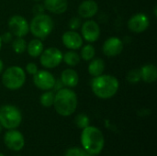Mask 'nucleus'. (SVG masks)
Instances as JSON below:
<instances>
[{"mask_svg":"<svg viewBox=\"0 0 157 156\" xmlns=\"http://www.w3.org/2000/svg\"><path fill=\"white\" fill-rule=\"evenodd\" d=\"M81 143L85 151L92 155H97L104 148L105 140L103 133L94 126H87L82 131Z\"/></svg>","mask_w":157,"mask_h":156,"instance_id":"1","label":"nucleus"},{"mask_svg":"<svg viewBox=\"0 0 157 156\" xmlns=\"http://www.w3.org/2000/svg\"><path fill=\"white\" fill-rule=\"evenodd\" d=\"M53 106L56 112L63 117L72 115L77 107L76 94L69 88H61L54 96Z\"/></svg>","mask_w":157,"mask_h":156,"instance_id":"2","label":"nucleus"},{"mask_svg":"<svg viewBox=\"0 0 157 156\" xmlns=\"http://www.w3.org/2000/svg\"><path fill=\"white\" fill-rule=\"evenodd\" d=\"M119 89V81L116 77L109 74H100L92 81V90L94 94L102 99L112 97Z\"/></svg>","mask_w":157,"mask_h":156,"instance_id":"3","label":"nucleus"},{"mask_svg":"<svg viewBox=\"0 0 157 156\" xmlns=\"http://www.w3.org/2000/svg\"><path fill=\"white\" fill-rule=\"evenodd\" d=\"M53 29V21L52 19L41 13L36 15L30 21L29 24V30L31 33L39 39H45L49 36Z\"/></svg>","mask_w":157,"mask_h":156,"instance_id":"4","label":"nucleus"},{"mask_svg":"<svg viewBox=\"0 0 157 156\" xmlns=\"http://www.w3.org/2000/svg\"><path fill=\"white\" fill-rule=\"evenodd\" d=\"M25 81V72L19 66H11L7 68L2 76L3 85L10 90H17L20 88L24 85Z\"/></svg>","mask_w":157,"mask_h":156,"instance_id":"5","label":"nucleus"},{"mask_svg":"<svg viewBox=\"0 0 157 156\" xmlns=\"http://www.w3.org/2000/svg\"><path fill=\"white\" fill-rule=\"evenodd\" d=\"M22 120V116L17 108L12 105H5L0 108V124L7 130L17 128Z\"/></svg>","mask_w":157,"mask_h":156,"instance_id":"6","label":"nucleus"},{"mask_svg":"<svg viewBox=\"0 0 157 156\" xmlns=\"http://www.w3.org/2000/svg\"><path fill=\"white\" fill-rule=\"evenodd\" d=\"M63 61L62 51L54 47H51L42 51L40 54V63L49 69L58 66Z\"/></svg>","mask_w":157,"mask_h":156,"instance_id":"7","label":"nucleus"},{"mask_svg":"<svg viewBox=\"0 0 157 156\" xmlns=\"http://www.w3.org/2000/svg\"><path fill=\"white\" fill-rule=\"evenodd\" d=\"M4 142L6 146L15 152H18L23 149L25 146V139L21 132L18 131H16L15 129L9 130L6 132L4 137Z\"/></svg>","mask_w":157,"mask_h":156,"instance_id":"8","label":"nucleus"},{"mask_svg":"<svg viewBox=\"0 0 157 156\" xmlns=\"http://www.w3.org/2000/svg\"><path fill=\"white\" fill-rule=\"evenodd\" d=\"M8 29L13 35L17 37H23L29 32V25L23 17L15 15L8 20Z\"/></svg>","mask_w":157,"mask_h":156,"instance_id":"9","label":"nucleus"},{"mask_svg":"<svg viewBox=\"0 0 157 156\" xmlns=\"http://www.w3.org/2000/svg\"><path fill=\"white\" fill-rule=\"evenodd\" d=\"M33 81L35 86L44 91L50 90L55 86V78L54 76L48 71H38L33 77Z\"/></svg>","mask_w":157,"mask_h":156,"instance_id":"10","label":"nucleus"},{"mask_svg":"<svg viewBox=\"0 0 157 156\" xmlns=\"http://www.w3.org/2000/svg\"><path fill=\"white\" fill-rule=\"evenodd\" d=\"M150 21L148 17L145 14L143 13H138L133 15L129 22H128V27L130 30L135 33H141L146 30L149 27Z\"/></svg>","mask_w":157,"mask_h":156,"instance_id":"11","label":"nucleus"},{"mask_svg":"<svg viewBox=\"0 0 157 156\" xmlns=\"http://www.w3.org/2000/svg\"><path fill=\"white\" fill-rule=\"evenodd\" d=\"M83 38L89 42L96 41L100 35V29L98 23L94 20H87L82 26Z\"/></svg>","mask_w":157,"mask_h":156,"instance_id":"12","label":"nucleus"},{"mask_svg":"<svg viewBox=\"0 0 157 156\" xmlns=\"http://www.w3.org/2000/svg\"><path fill=\"white\" fill-rule=\"evenodd\" d=\"M123 50L122 41L117 37L109 38L103 44V52L109 57L117 56L121 53Z\"/></svg>","mask_w":157,"mask_h":156,"instance_id":"13","label":"nucleus"},{"mask_svg":"<svg viewBox=\"0 0 157 156\" xmlns=\"http://www.w3.org/2000/svg\"><path fill=\"white\" fill-rule=\"evenodd\" d=\"M63 45L71 50H77L83 45V39L82 37L75 31L70 30L66 31L63 35Z\"/></svg>","mask_w":157,"mask_h":156,"instance_id":"14","label":"nucleus"},{"mask_svg":"<svg viewBox=\"0 0 157 156\" xmlns=\"http://www.w3.org/2000/svg\"><path fill=\"white\" fill-rule=\"evenodd\" d=\"M98 10V4L93 0L84 1L78 7V14L85 18H89L94 17Z\"/></svg>","mask_w":157,"mask_h":156,"instance_id":"15","label":"nucleus"},{"mask_svg":"<svg viewBox=\"0 0 157 156\" xmlns=\"http://www.w3.org/2000/svg\"><path fill=\"white\" fill-rule=\"evenodd\" d=\"M44 7L52 13L62 14L68 7L67 0H44Z\"/></svg>","mask_w":157,"mask_h":156,"instance_id":"16","label":"nucleus"},{"mask_svg":"<svg viewBox=\"0 0 157 156\" xmlns=\"http://www.w3.org/2000/svg\"><path fill=\"white\" fill-rule=\"evenodd\" d=\"M141 79L145 83H154L157 78V69L154 64H145L140 69Z\"/></svg>","mask_w":157,"mask_h":156,"instance_id":"17","label":"nucleus"},{"mask_svg":"<svg viewBox=\"0 0 157 156\" xmlns=\"http://www.w3.org/2000/svg\"><path fill=\"white\" fill-rule=\"evenodd\" d=\"M61 80L63 84L68 87H74L78 84V74L73 69H66L62 73Z\"/></svg>","mask_w":157,"mask_h":156,"instance_id":"18","label":"nucleus"},{"mask_svg":"<svg viewBox=\"0 0 157 156\" xmlns=\"http://www.w3.org/2000/svg\"><path fill=\"white\" fill-rule=\"evenodd\" d=\"M105 70V63L102 59L97 58L90 62L88 65V72L93 76H98L103 74Z\"/></svg>","mask_w":157,"mask_h":156,"instance_id":"19","label":"nucleus"},{"mask_svg":"<svg viewBox=\"0 0 157 156\" xmlns=\"http://www.w3.org/2000/svg\"><path fill=\"white\" fill-rule=\"evenodd\" d=\"M28 52L32 57H38L41 54L43 51V44L40 40V39H34L29 41L27 46Z\"/></svg>","mask_w":157,"mask_h":156,"instance_id":"20","label":"nucleus"},{"mask_svg":"<svg viewBox=\"0 0 157 156\" xmlns=\"http://www.w3.org/2000/svg\"><path fill=\"white\" fill-rule=\"evenodd\" d=\"M63 60L64 63L70 66H75L80 62V56L74 51H69L63 55Z\"/></svg>","mask_w":157,"mask_h":156,"instance_id":"21","label":"nucleus"},{"mask_svg":"<svg viewBox=\"0 0 157 156\" xmlns=\"http://www.w3.org/2000/svg\"><path fill=\"white\" fill-rule=\"evenodd\" d=\"M12 47H13V50L15 51V52L20 54L25 51V50L27 48V43H26L25 40L22 39V37H17L12 42Z\"/></svg>","mask_w":157,"mask_h":156,"instance_id":"22","label":"nucleus"},{"mask_svg":"<svg viewBox=\"0 0 157 156\" xmlns=\"http://www.w3.org/2000/svg\"><path fill=\"white\" fill-rule=\"evenodd\" d=\"M54 94L53 92L51 91H46L45 93H43L40 97V103L43 107L45 108H50L53 105V101H54Z\"/></svg>","mask_w":157,"mask_h":156,"instance_id":"23","label":"nucleus"},{"mask_svg":"<svg viewBox=\"0 0 157 156\" xmlns=\"http://www.w3.org/2000/svg\"><path fill=\"white\" fill-rule=\"evenodd\" d=\"M94 56H95V48L90 44L84 46V48L81 51V57L85 61H90L94 58Z\"/></svg>","mask_w":157,"mask_h":156,"instance_id":"24","label":"nucleus"},{"mask_svg":"<svg viewBox=\"0 0 157 156\" xmlns=\"http://www.w3.org/2000/svg\"><path fill=\"white\" fill-rule=\"evenodd\" d=\"M75 125L80 129H85L89 126V118L86 114H78L75 119Z\"/></svg>","mask_w":157,"mask_h":156,"instance_id":"25","label":"nucleus"},{"mask_svg":"<svg viewBox=\"0 0 157 156\" xmlns=\"http://www.w3.org/2000/svg\"><path fill=\"white\" fill-rule=\"evenodd\" d=\"M64 156H94L90 154H88L86 151H85L84 149L78 148V147H74V148H70L66 151Z\"/></svg>","mask_w":157,"mask_h":156,"instance_id":"26","label":"nucleus"},{"mask_svg":"<svg viewBox=\"0 0 157 156\" xmlns=\"http://www.w3.org/2000/svg\"><path fill=\"white\" fill-rule=\"evenodd\" d=\"M127 80L132 83V84H136L141 80V73L140 70L135 69V70H132L128 73L127 74Z\"/></svg>","mask_w":157,"mask_h":156,"instance_id":"27","label":"nucleus"},{"mask_svg":"<svg viewBox=\"0 0 157 156\" xmlns=\"http://www.w3.org/2000/svg\"><path fill=\"white\" fill-rule=\"evenodd\" d=\"M26 70H27V72H28L29 74H33V75H34V74L38 72V67H37V65H36L35 63H29L27 64Z\"/></svg>","mask_w":157,"mask_h":156,"instance_id":"28","label":"nucleus"},{"mask_svg":"<svg viewBox=\"0 0 157 156\" xmlns=\"http://www.w3.org/2000/svg\"><path fill=\"white\" fill-rule=\"evenodd\" d=\"M70 27L71 29H77L80 25V19L79 18H76V17H74L71 21H70Z\"/></svg>","mask_w":157,"mask_h":156,"instance_id":"29","label":"nucleus"},{"mask_svg":"<svg viewBox=\"0 0 157 156\" xmlns=\"http://www.w3.org/2000/svg\"><path fill=\"white\" fill-rule=\"evenodd\" d=\"M12 39V35L10 32H6L2 37H1V40L4 41V42H9Z\"/></svg>","mask_w":157,"mask_h":156,"instance_id":"30","label":"nucleus"},{"mask_svg":"<svg viewBox=\"0 0 157 156\" xmlns=\"http://www.w3.org/2000/svg\"><path fill=\"white\" fill-rule=\"evenodd\" d=\"M3 68H4V63H3V62L0 60V73L3 71Z\"/></svg>","mask_w":157,"mask_h":156,"instance_id":"31","label":"nucleus"},{"mask_svg":"<svg viewBox=\"0 0 157 156\" xmlns=\"http://www.w3.org/2000/svg\"><path fill=\"white\" fill-rule=\"evenodd\" d=\"M1 43H2V40H1V37H0V48H1Z\"/></svg>","mask_w":157,"mask_h":156,"instance_id":"32","label":"nucleus"},{"mask_svg":"<svg viewBox=\"0 0 157 156\" xmlns=\"http://www.w3.org/2000/svg\"><path fill=\"white\" fill-rule=\"evenodd\" d=\"M1 131H2V126H1V124H0V132H1Z\"/></svg>","mask_w":157,"mask_h":156,"instance_id":"33","label":"nucleus"},{"mask_svg":"<svg viewBox=\"0 0 157 156\" xmlns=\"http://www.w3.org/2000/svg\"><path fill=\"white\" fill-rule=\"evenodd\" d=\"M0 156H5V155H4L3 154H0Z\"/></svg>","mask_w":157,"mask_h":156,"instance_id":"34","label":"nucleus"},{"mask_svg":"<svg viewBox=\"0 0 157 156\" xmlns=\"http://www.w3.org/2000/svg\"><path fill=\"white\" fill-rule=\"evenodd\" d=\"M36 1H39V0H36Z\"/></svg>","mask_w":157,"mask_h":156,"instance_id":"35","label":"nucleus"}]
</instances>
